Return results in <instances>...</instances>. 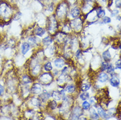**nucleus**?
I'll return each instance as SVG.
<instances>
[{
    "label": "nucleus",
    "instance_id": "7",
    "mask_svg": "<svg viewBox=\"0 0 121 120\" xmlns=\"http://www.w3.org/2000/svg\"><path fill=\"white\" fill-rule=\"evenodd\" d=\"M52 96L54 99L55 100H60V99H62L63 96H65V93L63 91H55L52 94Z\"/></svg>",
    "mask_w": 121,
    "mask_h": 120
},
{
    "label": "nucleus",
    "instance_id": "37",
    "mask_svg": "<svg viewBox=\"0 0 121 120\" xmlns=\"http://www.w3.org/2000/svg\"><path fill=\"white\" fill-rule=\"evenodd\" d=\"M115 7L117 8H121V0H115Z\"/></svg>",
    "mask_w": 121,
    "mask_h": 120
},
{
    "label": "nucleus",
    "instance_id": "38",
    "mask_svg": "<svg viewBox=\"0 0 121 120\" xmlns=\"http://www.w3.org/2000/svg\"><path fill=\"white\" fill-rule=\"evenodd\" d=\"M118 15V10L117 9H115L113 10L111 12V17H115L116 15Z\"/></svg>",
    "mask_w": 121,
    "mask_h": 120
},
{
    "label": "nucleus",
    "instance_id": "29",
    "mask_svg": "<svg viewBox=\"0 0 121 120\" xmlns=\"http://www.w3.org/2000/svg\"><path fill=\"white\" fill-rule=\"evenodd\" d=\"M80 99H82V100H87V99H89L90 95H89V93H87V92H85V93H82V94L80 95Z\"/></svg>",
    "mask_w": 121,
    "mask_h": 120
},
{
    "label": "nucleus",
    "instance_id": "11",
    "mask_svg": "<svg viewBox=\"0 0 121 120\" xmlns=\"http://www.w3.org/2000/svg\"><path fill=\"white\" fill-rule=\"evenodd\" d=\"M110 84L112 85V87H117L120 84V80L117 76L112 75V78L110 79Z\"/></svg>",
    "mask_w": 121,
    "mask_h": 120
},
{
    "label": "nucleus",
    "instance_id": "22",
    "mask_svg": "<svg viewBox=\"0 0 121 120\" xmlns=\"http://www.w3.org/2000/svg\"><path fill=\"white\" fill-rule=\"evenodd\" d=\"M32 82V79L30 78V76L28 75H23L22 77V83L23 84H28V83H30Z\"/></svg>",
    "mask_w": 121,
    "mask_h": 120
},
{
    "label": "nucleus",
    "instance_id": "23",
    "mask_svg": "<svg viewBox=\"0 0 121 120\" xmlns=\"http://www.w3.org/2000/svg\"><path fill=\"white\" fill-rule=\"evenodd\" d=\"M43 45H49L53 41V39H52V37H50L49 36H48V37H45L44 39H43Z\"/></svg>",
    "mask_w": 121,
    "mask_h": 120
},
{
    "label": "nucleus",
    "instance_id": "26",
    "mask_svg": "<svg viewBox=\"0 0 121 120\" xmlns=\"http://www.w3.org/2000/svg\"><path fill=\"white\" fill-rule=\"evenodd\" d=\"M28 40V42L30 43V45H36L37 38L36 37H35L34 36H31V37H30Z\"/></svg>",
    "mask_w": 121,
    "mask_h": 120
},
{
    "label": "nucleus",
    "instance_id": "32",
    "mask_svg": "<svg viewBox=\"0 0 121 120\" xmlns=\"http://www.w3.org/2000/svg\"><path fill=\"white\" fill-rule=\"evenodd\" d=\"M108 64H109L107 63V62H103L102 64H101V68H100V70H101V72H104L105 70H106L107 69V67L108 66Z\"/></svg>",
    "mask_w": 121,
    "mask_h": 120
},
{
    "label": "nucleus",
    "instance_id": "28",
    "mask_svg": "<svg viewBox=\"0 0 121 120\" xmlns=\"http://www.w3.org/2000/svg\"><path fill=\"white\" fill-rule=\"evenodd\" d=\"M106 70H107V72L108 74H112V73L114 72V71H115V67L112 66V64H108Z\"/></svg>",
    "mask_w": 121,
    "mask_h": 120
},
{
    "label": "nucleus",
    "instance_id": "6",
    "mask_svg": "<svg viewBox=\"0 0 121 120\" xmlns=\"http://www.w3.org/2000/svg\"><path fill=\"white\" fill-rule=\"evenodd\" d=\"M82 109L79 106H76L74 108L73 113L71 115V119L72 120H78L79 117L82 116Z\"/></svg>",
    "mask_w": 121,
    "mask_h": 120
},
{
    "label": "nucleus",
    "instance_id": "40",
    "mask_svg": "<svg viewBox=\"0 0 121 120\" xmlns=\"http://www.w3.org/2000/svg\"><path fill=\"white\" fill-rule=\"evenodd\" d=\"M3 93H4V88L1 85H0V96H1Z\"/></svg>",
    "mask_w": 121,
    "mask_h": 120
},
{
    "label": "nucleus",
    "instance_id": "20",
    "mask_svg": "<svg viewBox=\"0 0 121 120\" xmlns=\"http://www.w3.org/2000/svg\"><path fill=\"white\" fill-rule=\"evenodd\" d=\"M45 30L43 29L42 28H38L35 30V33H36V35H37V36H39V37H42L45 33Z\"/></svg>",
    "mask_w": 121,
    "mask_h": 120
},
{
    "label": "nucleus",
    "instance_id": "19",
    "mask_svg": "<svg viewBox=\"0 0 121 120\" xmlns=\"http://www.w3.org/2000/svg\"><path fill=\"white\" fill-rule=\"evenodd\" d=\"M120 43H121V41L120 39L117 38V39H115L113 40L112 43V48L114 49H117L119 48V45H120Z\"/></svg>",
    "mask_w": 121,
    "mask_h": 120
},
{
    "label": "nucleus",
    "instance_id": "27",
    "mask_svg": "<svg viewBox=\"0 0 121 120\" xmlns=\"http://www.w3.org/2000/svg\"><path fill=\"white\" fill-rule=\"evenodd\" d=\"M43 68H44V70H45V71H47V72L51 71L52 70V63H51L50 62H48L47 63H45V64H44Z\"/></svg>",
    "mask_w": 121,
    "mask_h": 120
},
{
    "label": "nucleus",
    "instance_id": "8",
    "mask_svg": "<svg viewBox=\"0 0 121 120\" xmlns=\"http://www.w3.org/2000/svg\"><path fill=\"white\" fill-rule=\"evenodd\" d=\"M97 79H98V81H99V82L105 83L106 81H108V79H109V75H108L107 74H106L105 72H101L98 75Z\"/></svg>",
    "mask_w": 121,
    "mask_h": 120
},
{
    "label": "nucleus",
    "instance_id": "39",
    "mask_svg": "<svg viewBox=\"0 0 121 120\" xmlns=\"http://www.w3.org/2000/svg\"><path fill=\"white\" fill-rule=\"evenodd\" d=\"M112 3H113V0H108L107 1V7H111L112 6Z\"/></svg>",
    "mask_w": 121,
    "mask_h": 120
},
{
    "label": "nucleus",
    "instance_id": "13",
    "mask_svg": "<svg viewBox=\"0 0 121 120\" xmlns=\"http://www.w3.org/2000/svg\"><path fill=\"white\" fill-rule=\"evenodd\" d=\"M39 100H40L42 102H45V101H47V100L49 99V97H50V94H49L48 92H47V91H43L42 93H41V94L39 95Z\"/></svg>",
    "mask_w": 121,
    "mask_h": 120
},
{
    "label": "nucleus",
    "instance_id": "16",
    "mask_svg": "<svg viewBox=\"0 0 121 120\" xmlns=\"http://www.w3.org/2000/svg\"><path fill=\"white\" fill-rule=\"evenodd\" d=\"M30 43L26 42H24L22 43L21 47V51L22 54H26L28 51H29V49H30Z\"/></svg>",
    "mask_w": 121,
    "mask_h": 120
},
{
    "label": "nucleus",
    "instance_id": "24",
    "mask_svg": "<svg viewBox=\"0 0 121 120\" xmlns=\"http://www.w3.org/2000/svg\"><path fill=\"white\" fill-rule=\"evenodd\" d=\"M76 89V87L74 85H68L66 88H65V90L67 91L68 93H73L74 92V91Z\"/></svg>",
    "mask_w": 121,
    "mask_h": 120
},
{
    "label": "nucleus",
    "instance_id": "3",
    "mask_svg": "<svg viewBox=\"0 0 121 120\" xmlns=\"http://www.w3.org/2000/svg\"><path fill=\"white\" fill-rule=\"evenodd\" d=\"M53 80V76L49 73H45L39 77V81L44 85L49 84Z\"/></svg>",
    "mask_w": 121,
    "mask_h": 120
},
{
    "label": "nucleus",
    "instance_id": "1",
    "mask_svg": "<svg viewBox=\"0 0 121 120\" xmlns=\"http://www.w3.org/2000/svg\"><path fill=\"white\" fill-rule=\"evenodd\" d=\"M68 9H69V5L66 1H63L59 3V5L57 7L56 9V15L60 19L64 18L67 16Z\"/></svg>",
    "mask_w": 121,
    "mask_h": 120
},
{
    "label": "nucleus",
    "instance_id": "21",
    "mask_svg": "<svg viewBox=\"0 0 121 120\" xmlns=\"http://www.w3.org/2000/svg\"><path fill=\"white\" fill-rule=\"evenodd\" d=\"M91 87V84L89 83H83L82 85H81L80 86V89L82 91H88Z\"/></svg>",
    "mask_w": 121,
    "mask_h": 120
},
{
    "label": "nucleus",
    "instance_id": "30",
    "mask_svg": "<svg viewBox=\"0 0 121 120\" xmlns=\"http://www.w3.org/2000/svg\"><path fill=\"white\" fill-rule=\"evenodd\" d=\"M32 103L34 106H40V100L39 99H36V98H34L32 100Z\"/></svg>",
    "mask_w": 121,
    "mask_h": 120
},
{
    "label": "nucleus",
    "instance_id": "14",
    "mask_svg": "<svg viewBox=\"0 0 121 120\" xmlns=\"http://www.w3.org/2000/svg\"><path fill=\"white\" fill-rule=\"evenodd\" d=\"M55 66H56L57 68H63L65 65V60L63 59V58H57L55 59L54 61Z\"/></svg>",
    "mask_w": 121,
    "mask_h": 120
},
{
    "label": "nucleus",
    "instance_id": "9",
    "mask_svg": "<svg viewBox=\"0 0 121 120\" xmlns=\"http://www.w3.org/2000/svg\"><path fill=\"white\" fill-rule=\"evenodd\" d=\"M80 15V9L78 7H74L70 10V15L73 18H78Z\"/></svg>",
    "mask_w": 121,
    "mask_h": 120
},
{
    "label": "nucleus",
    "instance_id": "31",
    "mask_svg": "<svg viewBox=\"0 0 121 120\" xmlns=\"http://www.w3.org/2000/svg\"><path fill=\"white\" fill-rule=\"evenodd\" d=\"M82 108L85 110H88L90 108V104L87 101H84L82 103Z\"/></svg>",
    "mask_w": 121,
    "mask_h": 120
},
{
    "label": "nucleus",
    "instance_id": "4",
    "mask_svg": "<svg viewBox=\"0 0 121 120\" xmlns=\"http://www.w3.org/2000/svg\"><path fill=\"white\" fill-rule=\"evenodd\" d=\"M83 22H84V19L82 18V17H80V18H76L70 22V27H72L73 29L76 30H80V28H82Z\"/></svg>",
    "mask_w": 121,
    "mask_h": 120
},
{
    "label": "nucleus",
    "instance_id": "18",
    "mask_svg": "<svg viewBox=\"0 0 121 120\" xmlns=\"http://www.w3.org/2000/svg\"><path fill=\"white\" fill-rule=\"evenodd\" d=\"M90 117L92 120H99V114H97L94 108H91Z\"/></svg>",
    "mask_w": 121,
    "mask_h": 120
},
{
    "label": "nucleus",
    "instance_id": "5",
    "mask_svg": "<svg viewBox=\"0 0 121 120\" xmlns=\"http://www.w3.org/2000/svg\"><path fill=\"white\" fill-rule=\"evenodd\" d=\"M57 28V21L55 18V16H52L49 18V23L48 24V30L49 32H55L56 29Z\"/></svg>",
    "mask_w": 121,
    "mask_h": 120
},
{
    "label": "nucleus",
    "instance_id": "17",
    "mask_svg": "<svg viewBox=\"0 0 121 120\" xmlns=\"http://www.w3.org/2000/svg\"><path fill=\"white\" fill-rule=\"evenodd\" d=\"M95 10L97 11V17L98 18H103L105 15V11L102 9L101 7H96Z\"/></svg>",
    "mask_w": 121,
    "mask_h": 120
},
{
    "label": "nucleus",
    "instance_id": "35",
    "mask_svg": "<svg viewBox=\"0 0 121 120\" xmlns=\"http://www.w3.org/2000/svg\"><path fill=\"white\" fill-rule=\"evenodd\" d=\"M40 70V65H36V66H34V74H38V72Z\"/></svg>",
    "mask_w": 121,
    "mask_h": 120
},
{
    "label": "nucleus",
    "instance_id": "42",
    "mask_svg": "<svg viewBox=\"0 0 121 120\" xmlns=\"http://www.w3.org/2000/svg\"><path fill=\"white\" fill-rule=\"evenodd\" d=\"M117 20H119V21H120V20H121V16H118V17H117Z\"/></svg>",
    "mask_w": 121,
    "mask_h": 120
},
{
    "label": "nucleus",
    "instance_id": "2",
    "mask_svg": "<svg viewBox=\"0 0 121 120\" xmlns=\"http://www.w3.org/2000/svg\"><path fill=\"white\" fill-rule=\"evenodd\" d=\"M11 14V9L5 3L0 4V15L3 17H8Z\"/></svg>",
    "mask_w": 121,
    "mask_h": 120
},
{
    "label": "nucleus",
    "instance_id": "12",
    "mask_svg": "<svg viewBox=\"0 0 121 120\" xmlns=\"http://www.w3.org/2000/svg\"><path fill=\"white\" fill-rule=\"evenodd\" d=\"M97 108V112H98L97 114H99L101 117H102V118H104V119H109L110 116L107 114V113H106L105 110L103 108H101V106H99V107H98Z\"/></svg>",
    "mask_w": 121,
    "mask_h": 120
},
{
    "label": "nucleus",
    "instance_id": "33",
    "mask_svg": "<svg viewBox=\"0 0 121 120\" xmlns=\"http://www.w3.org/2000/svg\"><path fill=\"white\" fill-rule=\"evenodd\" d=\"M116 114L118 117H121V102L118 104V107L116 109Z\"/></svg>",
    "mask_w": 121,
    "mask_h": 120
},
{
    "label": "nucleus",
    "instance_id": "43",
    "mask_svg": "<svg viewBox=\"0 0 121 120\" xmlns=\"http://www.w3.org/2000/svg\"><path fill=\"white\" fill-rule=\"evenodd\" d=\"M120 59H121V53H120Z\"/></svg>",
    "mask_w": 121,
    "mask_h": 120
},
{
    "label": "nucleus",
    "instance_id": "34",
    "mask_svg": "<svg viewBox=\"0 0 121 120\" xmlns=\"http://www.w3.org/2000/svg\"><path fill=\"white\" fill-rule=\"evenodd\" d=\"M102 22L104 24H108V23H110L111 22V20L108 17H104L103 18V20H102Z\"/></svg>",
    "mask_w": 121,
    "mask_h": 120
},
{
    "label": "nucleus",
    "instance_id": "36",
    "mask_svg": "<svg viewBox=\"0 0 121 120\" xmlns=\"http://www.w3.org/2000/svg\"><path fill=\"white\" fill-rule=\"evenodd\" d=\"M115 66H116V68L121 70V59H119L116 62Z\"/></svg>",
    "mask_w": 121,
    "mask_h": 120
},
{
    "label": "nucleus",
    "instance_id": "10",
    "mask_svg": "<svg viewBox=\"0 0 121 120\" xmlns=\"http://www.w3.org/2000/svg\"><path fill=\"white\" fill-rule=\"evenodd\" d=\"M42 91V86L39 83H34L31 89V92L33 94H39Z\"/></svg>",
    "mask_w": 121,
    "mask_h": 120
},
{
    "label": "nucleus",
    "instance_id": "41",
    "mask_svg": "<svg viewBox=\"0 0 121 120\" xmlns=\"http://www.w3.org/2000/svg\"><path fill=\"white\" fill-rule=\"evenodd\" d=\"M80 53H81V51L80 50H78V51H76V57H77V58H79L80 55Z\"/></svg>",
    "mask_w": 121,
    "mask_h": 120
},
{
    "label": "nucleus",
    "instance_id": "15",
    "mask_svg": "<svg viewBox=\"0 0 121 120\" xmlns=\"http://www.w3.org/2000/svg\"><path fill=\"white\" fill-rule=\"evenodd\" d=\"M102 57H103V60H105V62H109L111 59V55L110 54V51L109 50H106L105 51H104L102 54Z\"/></svg>",
    "mask_w": 121,
    "mask_h": 120
},
{
    "label": "nucleus",
    "instance_id": "25",
    "mask_svg": "<svg viewBox=\"0 0 121 120\" xmlns=\"http://www.w3.org/2000/svg\"><path fill=\"white\" fill-rule=\"evenodd\" d=\"M48 106L51 110H54V109L57 108V102H56L55 100H52V101H50V102H49Z\"/></svg>",
    "mask_w": 121,
    "mask_h": 120
}]
</instances>
